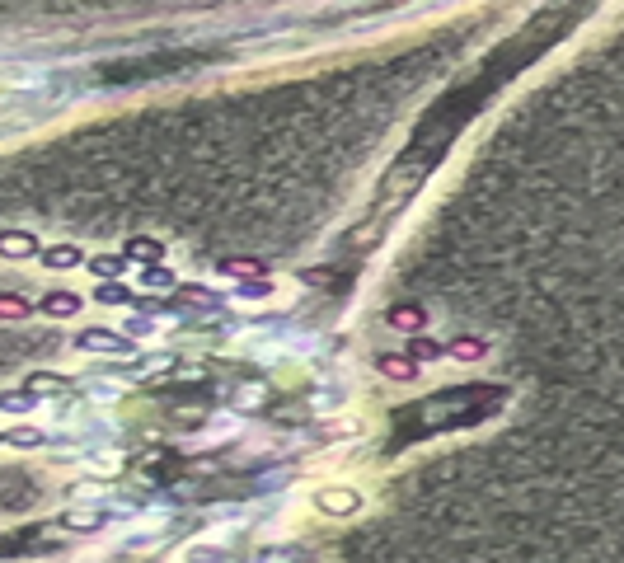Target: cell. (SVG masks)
I'll return each mask as SVG.
<instances>
[{"label":"cell","mask_w":624,"mask_h":563,"mask_svg":"<svg viewBox=\"0 0 624 563\" xmlns=\"http://www.w3.org/2000/svg\"><path fill=\"white\" fill-rule=\"evenodd\" d=\"M80 310H85V296H76V291H66V287H52L38 301V315H47V320H76Z\"/></svg>","instance_id":"4"},{"label":"cell","mask_w":624,"mask_h":563,"mask_svg":"<svg viewBox=\"0 0 624 563\" xmlns=\"http://www.w3.org/2000/svg\"><path fill=\"white\" fill-rule=\"evenodd\" d=\"M404 357H409L413 366H423V362H442V357H446V343H442V338H427V334H418V338H409V348H404Z\"/></svg>","instance_id":"11"},{"label":"cell","mask_w":624,"mask_h":563,"mask_svg":"<svg viewBox=\"0 0 624 563\" xmlns=\"http://www.w3.org/2000/svg\"><path fill=\"white\" fill-rule=\"evenodd\" d=\"M0 446H5V432H0Z\"/></svg>","instance_id":"22"},{"label":"cell","mask_w":624,"mask_h":563,"mask_svg":"<svg viewBox=\"0 0 624 563\" xmlns=\"http://www.w3.org/2000/svg\"><path fill=\"white\" fill-rule=\"evenodd\" d=\"M104 512H66V517H61V526H66V531H99V526H104Z\"/></svg>","instance_id":"20"},{"label":"cell","mask_w":624,"mask_h":563,"mask_svg":"<svg viewBox=\"0 0 624 563\" xmlns=\"http://www.w3.org/2000/svg\"><path fill=\"white\" fill-rule=\"evenodd\" d=\"M488 352V338H474V334H460L446 343V357H460V362H474V357H484Z\"/></svg>","instance_id":"14"},{"label":"cell","mask_w":624,"mask_h":563,"mask_svg":"<svg viewBox=\"0 0 624 563\" xmlns=\"http://www.w3.org/2000/svg\"><path fill=\"white\" fill-rule=\"evenodd\" d=\"M85 268H90L94 282H118V277L127 273L132 263L122 259V254H90V259H85Z\"/></svg>","instance_id":"9"},{"label":"cell","mask_w":624,"mask_h":563,"mask_svg":"<svg viewBox=\"0 0 624 563\" xmlns=\"http://www.w3.org/2000/svg\"><path fill=\"white\" fill-rule=\"evenodd\" d=\"M38 254H43V240H38L33 230H19V226L0 230V259L29 263V259H38Z\"/></svg>","instance_id":"1"},{"label":"cell","mask_w":624,"mask_h":563,"mask_svg":"<svg viewBox=\"0 0 624 563\" xmlns=\"http://www.w3.org/2000/svg\"><path fill=\"white\" fill-rule=\"evenodd\" d=\"M141 287H151V291H174V287H179V277H174V268L155 263V268H141Z\"/></svg>","instance_id":"17"},{"label":"cell","mask_w":624,"mask_h":563,"mask_svg":"<svg viewBox=\"0 0 624 563\" xmlns=\"http://www.w3.org/2000/svg\"><path fill=\"white\" fill-rule=\"evenodd\" d=\"M33 404H38V399H33L24 385H19V390H0V413H29Z\"/></svg>","instance_id":"18"},{"label":"cell","mask_w":624,"mask_h":563,"mask_svg":"<svg viewBox=\"0 0 624 563\" xmlns=\"http://www.w3.org/2000/svg\"><path fill=\"white\" fill-rule=\"evenodd\" d=\"M76 348L80 352H113V357H127V352H132V338L113 334V329H80Z\"/></svg>","instance_id":"3"},{"label":"cell","mask_w":624,"mask_h":563,"mask_svg":"<svg viewBox=\"0 0 624 563\" xmlns=\"http://www.w3.org/2000/svg\"><path fill=\"white\" fill-rule=\"evenodd\" d=\"M122 259L137 263V268H155V263H165V244L155 240V235H132V240L122 244Z\"/></svg>","instance_id":"6"},{"label":"cell","mask_w":624,"mask_h":563,"mask_svg":"<svg viewBox=\"0 0 624 563\" xmlns=\"http://www.w3.org/2000/svg\"><path fill=\"white\" fill-rule=\"evenodd\" d=\"M352 507H362V498L352 488H324L320 493V512H329V517H348Z\"/></svg>","instance_id":"12"},{"label":"cell","mask_w":624,"mask_h":563,"mask_svg":"<svg viewBox=\"0 0 624 563\" xmlns=\"http://www.w3.org/2000/svg\"><path fill=\"white\" fill-rule=\"evenodd\" d=\"M5 446H19V451H38V446H47V432L33 423H19L5 432Z\"/></svg>","instance_id":"13"},{"label":"cell","mask_w":624,"mask_h":563,"mask_svg":"<svg viewBox=\"0 0 624 563\" xmlns=\"http://www.w3.org/2000/svg\"><path fill=\"white\" fill-rule=\"evenodd\" d=\"M38 305L29 296H15V291H0V320H29Z\"/></svg>","instance_id":"16"},{"label":"cell","mask_w":624,"mask_h":563,"mask_svg":"<svg viewBox=\"0 0 624 563\" xmlns=\"http://www.w3.org/2000/svg\"><path fill=\"white\" fill-rule=\"evenodd\" d=\"M376 371H381L385 381H399V385L418 381V366H413L404 352H376Z\"/></svg>","instance_id":"7"},{"label":"cell","mask_w":624,"mask_h":563,"mask_svg":"<svg viewBox=\"0 0 624 563\" xmlns=\"http://www.w3.org/2000/svg\"><path fill=\"white\" fill-rule=\"evenodd\" d=\"M85 249L80 244H43V254H38V263H43L47 273H71V268H85Z\"/></svg>","instance_id":"5"},{"label":"cell","mask_w":624,"mask_h":563,"mask_svg":"<svg viewBox=\"0 0 624 563\" xmlns=\"http://www.w3.org/2000/svg\"><path fill=\"white\" fill-rule=\"evenodd\" d=\"M385 324H390V329H399V334L418 338L427 329V305L423 301H395L390 310H385Z\"/></svg>","instance_id":"2"},{"label":"cell","mask_w":624,"mask_h":563,"mask_svg":"<svg viewBox=\"0 0 624 563\" xmlns=\"http://www.w3.org/2000/svg\"><path fill=\"white\" fill-rule=\"evenodd\" d=\"M216 273H226V277H268V263L263 259H240V254H226V259H216Z\"/></svg>","instance_id":"10"},{"label":"cell","mask_w":624,"mask_h":563,"mask_svg":"<svg viewBox=\"0 0 624 563\" xmlns=\"http://www.w3.org/2000/svg\"><path fill=\"white\" fill-rule=\"evenodd\" d=\"M24 390H29L33 399H47V395H71V390H76V381H71V376H57V371H33L29 381H24Z\"/></svg>","instance_id":"8"},{"label":"cell","mask_w":624,"mask_h":563,"mask_svg":"<svg viewBox=\"0 0 624 563\" xmlns=\"http://www.w3.org/2000/svg\"><path fill=\"white\" fill-rule=\"evenodd\" d=\"M94 301L99 305H137V291L127 287V282H99V287H94Z\"/></svg>","instance_id":"15"},{"label":"cell","mask_w":624,"mask_h":563,"mask_svg":"<svg viewBox=\"0 0 624 563\" xmlns=\"http://www.w3.org/2000/svg\"><path fill=\"white\" fill-rule=\"evenodd\" d=\"M268 296H273V282H268V277H249V282L235 287V301H268Z\"/></svg>","instance_id":"19"},{"label":"cell","mask_w":624,"mask_h":563,"mask_svg":"<svg viewBox=\"0 0 624 563\" xmlns=\"http://www.w3.org/2000/svg\"><path fill=\"white\" fill-rule=\"evenodd\" d=\"M174 301H193V305H212V310H221V296L207 287H174Z\"/></svg>","instance_id":"21"}]
</instances>
